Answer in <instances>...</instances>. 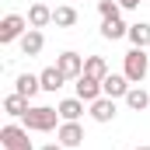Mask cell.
<instances>
[{
    "label": "cell",
    "mask_w": 150,
    "mask_h": 150,
    "mask_svg": "<svg viewBox=\"0 0 150 150\" xmlns=\"http://www.w3.org/2000/svg\"><path fill=\"white\" fill-rule=\"evenodd\" d=\"M25 129H32V133H52V129H59V108H52V105H32L28 112H25Z\"/></svg>",
    "instance_id": "1"
},
{
    "label": "cell",
    "mask_w": 150,
    "mask_h": 150,
    "mask_svg": "<svg viewBox=\"0 0 150 150\" xmlns=\"http://www.w3.org/2000/svg\"><path fill=\"white\" fill-rule=\"evenodd\" d=\"M122 74L129 77V84H143L150 77V56H147V49H129L126 56H122Z\"/></svg>",
    "instance_id": "2"
},
{
    "label": "cell",
    "mask_w": 150,
    "mask_h": 150,
    "mask_svg": "<svg viewBox=\"0 0 150 150\" xmlns=\"http://www.w3.org/2000/svg\"><path fill=\"white\" fill-rule=\"evenodd\" d=\"M28 133H32V129H25V126H18V122H7V126L0 129L4 150H35L32 140H28Z\"/></svg>",
    "instance_id": "3"
},
{
    "label": "cell",
    "mask_w": 150,
    "mask_h": 150,
    "mask_svg": "<svg viewBox=\"0 0 150 150\" xmlns=\"http://www.w3.org/2000/svg\"><path fill=\"white\" fill-rule=\"evenodd\" d=\"M28 28H32V25H28V18H25V14H7V18L0 21V45L21 42V35H25Z\"/></svg>",
    "instance_id": "4"
},
{
    "label": "cell",
    "mask_w": 150,
    "mask_h": 150,
    "mask_svg": "<svg viewBox=\"0 0 150 150\" xmlns=\"http://www.w3.org/2000/svg\"><path fill=\"white\" fill-rule=\"evenodd\" d=\"M56 67L63 70L67 80H77V77L84 74V56L74 52V49H67V52H59V56H56Z\"/></svg>",
    "instance_id": "5"
},
{
    "label": "cell",
    "mask_w": 150,
    "mask_h": 150,
    "mask_svg": "<svg viewBox=\"0 0 150 150\" xmlns=\"http://www.w3.org/2000/svg\"><path fill=\"white\" fill-rule=\"evenodd\" d=\"M74 87H77V98H80V101H87V105H91V101H98V98L105 94V91H101V80H94V77H87V74L77 77Z\"/></svg>",
    "instance_id": "6"
},
{
    "label": "cell",
    "mask_w": 150,
    "mask_h": 150,
    "mask_svg": "<svg viewBox=\"0 0 150 150\" xmlns=\"http://www.w3.org/2000/svg\"><path fill=\"white\" fill-rule=\"evenodd\" d=\"M56 140H59L67 150L80 147V143H84V129H80V122H59V129H56Z\"/></svg>",
    "instance_id": "7"
},
{
    "label": "cell",
    "mask_w": 150,
    "mask_h": 150,
    "mask_svg": "<svg viewBox=\"0 0 150 150\" xmlns=\"http://www.w3.org/2000/svg\"><path fill=\"white\" fill-rule=\"evenodd\" d=\"M129 77L126 74H108L105 80H101V91H105V98H126L129 94Z\"/></svg>",
    "instance_id": "8"
},
{
    "label": "cell",
    "mask_w": 150,
    "mask_h": 150,
    "mask_svg": "<svg viewBox=\"0 0 150 150\" xmlns=\"http://www.w3.org/2000/svg\"><path fill=\"white\" fill-rule=\"evenodd\" d=\"M87 115H91L94 122H112L115 119V98H105V94H101L98 101L87 105Z\"/></svg>",
    "instance_id": "9"
},
{
    "label": "cell",
    "mask_w": 150,
    "mask_h": 150,
    "mask_svg": "<svg viewBox=\"0 0 150 150\" xmlns=\"http://www.w3.org/2000/svg\"><path fill=\"white\" fill-rule=\"evenodd\" d=\"M18 45H21V52H25V56H38V52L45 49V35H42V28H28V32L21 35Z\"/></svg>",
    "instance_id": "10"
},
{
    "label": "cell",
    "mask_w": 150,
    "mask_h": 150,
    "mask_svg": "<svg viewBox=\"0 0 150 150\" xmlns=\"http://www.w3.org/2000/svg\"><path fill=\"white\" fill-rule=\"evenodd\" d=\"M14 91L21 94V98H35L38 91H42V80H38V74H18V80H14Z\"/></svg>",
    "instance_id": "11"
},
{
    "label": "cell",
    "mask_w": 150,
    "mask_h": 150,
    "mask_svg": "<svg viewBox=\"0 0 150 150\" xmlns=\"http://www.w3.org/2000/svg\"><path fill=\"white\" fill-rule=\"evenodd\" d=\"M84 105H87V101H80V98H63L56 108H59V119H63V122H80Z\"/></svg>",
    "instance_id": "12"
},
{
    "label": "cell",
    "mask_w": 150,
    "mask_h": 150,
    "mask_svg": "<svg viewBox=\"0 0 150 150\" xmlns=\"http://www.w3.org/2000/svg\"><path fill=\"white\" fill-rule=\"evenodd\" d=\"M129 35V25L122 21V18H108V21H101V38H108V42H119V38Z\"/></svg>",
    "instance_id": "13"
},
{
    "label": "cell",
    "mask_w": 150,
    "mask_h": 150,
    "mask_svg": "<svg viewBox=\"0 0 150 150\" xmlns=\"http://www.w3.org/2000/svg\"><path fill=\"white\" fill-rule=\"evenodd\" d=\"M28 25H32V28L52 25V7H49V4H32V7H28Z\"/></svg>",
    "instance_id": "14"
},
{
    "label": "cell",
    "mask_w": 150,
    "mask_h": 150,
    "mask_svg": "<svg viewBox=\"0 0 150 150\" xmlns=\"http://www.w3.org/2000/svg\"><path fill=\"white\" fill-rule=\"evenodd\" d=\"M122 101H126L133 112H147V108H150V94L140 87V84H133V87H129V94H126Z\"/></svg>",
    "instance_id": "15"
},
{
    "label": "cell",
    "mask_w": 150,
    "mask_h": 150,
    "mask_svg": "<svg viewBox=\"0 0 150 150\" xmlns=\"http://www.w3.org/2000/svg\"><path fill=\"white\" fill-rule=\"evenodd\" d=\"M28 108H32V105H28V98H21L18 91L4 98V112L11 115V119H25V112H28Z\"/></svg>",
    "instance_id": "16"
},
{
    "label": "cell",
    "mask_w": 150,
    "mask_h": 150,
    "mask_svg": "<svg viewBox=\"0 0 150 150\" xmlns=\"http://www.w3.org/2000/svg\"><path fill=\"white\" fill-rule=\"evenodd\" d=\"M84 74H87V77H94V80H105L112 70H108L105 56H84Z\"/></svg>",
    "instance_id": "17"
},
{
    "label": "cell",
    "mask_w": 150,
    "mask_h": 150,
    "mask_svg": "<svg viewBox=\"0 0 150 150\" xmlns=\"http://www.w3.org/2000/svg\"><path fill=\"white\" fill-rule=\"evenodd\" d=\"M38 80H42V91H59V87L67 84V77H63L59 67H45V70L38 74Z\"/></svg>",
    "instance_id": "18"
},
{
    "label": "cell",
    "mask_w": 150,
    "mask_h": 150,
    "mask_svg": "<svg viewBox=\"0 0 150 150\" xmlns=\"http://www.w3.org/2000/svg\"><path fill=\"white\" fill-rule=\"evenodd\" d=\"M129 42H133V45H136V49H147L150 45V25L147 21H136V25H129Z\"/></svg>",
    "instance_id": "19"
},
{
    "label": "cell",
    "mask_w": 150,
    "mask_h": 150,
    "mask_svg": "<svg viewBox=\"0 0 150 150\" xmlns=\"http://www.w3.org/2000/svg\"><path fill=\"white\" fill-rule=\"evenodd\" d=\"M52 25H56V28H74L77 25V11L70 4H67V7H56V11H52Z\"/></svg>",
    "instance_id": "20"
},
{
    "label": "cell",
    "mask_w": 150,
    "mask_h": 150,
    "mask_svg": "<svg viewBox=\"0 0 150 150\" xmlns=\"http://www.w3.org/2000/svg\"><path fill=\"white\" fill-rule=\"evenodd\" d=\"M98 14H101V21H108V18L122 14V7H119V0H98Z\"/></svg>",
    "instance_id": "21"
},
{
    "label": "cell",
    "mask_w": 150,
    "mask_h": 150,
    "mask_svg": "<svg viewBox=\"0 0 150 150\" xmlns=\"http://www.w3.org/2000/svg\"><path fill=\"white\" fill-rule=\"evenodd\" d=\"M140 4H143V0H119V7H122V11H136Z\"/></svg>",
    "instance_id": "22"
},
{
    "label": "cell",
    "mask_w": 150,
    "mask_h": 150,
    "mask_svg": "<svg viewBox=\"0 0 150 150\" xmlns=\"http://www.w3.org/2000/svg\"><path fill=\"white\" fill-rule=\"evenodd\" d=\"M42 150H67V147H63V143L56 140V143H45V147H42Z\"/></svg>",
    "instance_id": "23"
},
{
    "label": "cell",
    "mask_w": 150,
    "mask_h": 150,
    "mask_svg": "<svg viewBox=\"0 0 150 150\" xmlns=\"http://www.w3.org/2000/svg\"><path fill=\"white\" fill-rule=\"evenodd\" d=\"M133 150H150V147H147V143H140V147H133Z\"/></svg>",
    "instance_id": "24"
}]
</instances>
